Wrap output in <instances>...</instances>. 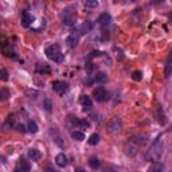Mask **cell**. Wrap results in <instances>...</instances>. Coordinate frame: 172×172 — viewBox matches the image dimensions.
<instances>
[{
  "instance_id": "7c38bea8",
  "label": "cell",
  "mask_w": 172,
  "mask_h": 172,
  "mask_svg": "<svg viewBox=\"0 0 172 172\" xmlns=\"http://www.w3.org/2000/svg\"><path fill=\"white\" fill-rule=\"evenodd\" d=\"M73 123H74V125H77L79 128H83V129L90 128V123L86 119H78V117H75V120H73Z\"/></svg>"
},
{
  "instance_id": "d4e9b609",
  "label": "cell",
  "mask_w": 172,
  "mask_h": 172,
  "mask_svg": "<svg viewBox=\"0 0 172 172\" xmlns=\"http://www.w3.org/2000/svg\"><path fill=\"white\" fill-rule=\"evenodd\" d=\"M148 172H164V168L160 167V166H153L152 168H149Z\"/></svg>"
},
{
  "instance_id": "603a6c76",
  "label": "cell",
  "mask_w": 172,
  "mask_h": 172,
  "mask_svg": "<svg viewBox=\"0 0 172 172\" xmlns=\"http://www.w3.org/2000/svg\"><path fill=\"white\" fill-rule=\"evenodd\" d=\"M85 5L89 7V8H94V7L98 5V2H97V0H86V2H85Z\"/></svg>"
},
{
  "instance_id": "1f68e13d",
  "label": "cell",
  "mask_w": 172,
  "mask_h": 172,
  "mask_svg": "<svg viewBox=\"0 0 172 172\" xmlns=\"http://www.w3.org/2000/svg\"><path fill=\"white\" fill-rule=\"evenodd\" d=\"M113 172H120V171H113Z\"/></svg>"
},
{
  "instance_id": "52a82bcc",
  "label": "cell",
  "mask_w": 172,
  "mask_h": 172,
  "mask_svg": "<svg viewBox=\"0 0 172 172\" xmlns=\"http://www.w3.org/2000/svg\"><path fill=\"white\" fill-rule=\"evenodd\" d=\"M93 28H94V23L90 22V20H86V22H83L82 24H81V27L78 28L79 35H85V34H89Z\"/></svg>"
},
{
  "instance_id": "5bb4252c",
  "label": "cell",
  "mask_w": 172,
  "mask_h": 172,
  "mask_svg": "<svg viewBox=\"0 0 172 172\" xmlns=\"http://www.w3.org/2000/svg\"><path fill=\"white\" fill-rule=\"evenodd\" d=\"M28 157L32 161H38L40 159V152L38 149H35V148H31V149L28 151Z\"/></svg>"
},
{
  "instance_id": "ba28073f",
  "label": "cell",
  "mask_w": 172,
  "mask_h": 172,
  "mask_svg": "<svg viewBox=\"0 0 172 172\" xmlns=\"http://www.w3.org/2000/svg\"><path fill=\"white\" fill-rule=\"evenodd\" d=\"M79 102H81V105H82V108L85 110H90L93 108V101H92V98H90L89 96H82L81 97V100H79Z\"/></svg>"
},
{
  "instance_id": "30bf717a",
  "label": "cell",
  "mask_w": 172,
  "mask_h": 172,
  "mask_svg": "<svg viewBox=\"0 0 172 172\" xmlns=\"http://www.w3.org/2000/svg\"><path fill=\"white\" fill-rule=\"evenodd\" d=\"M16 171L19 172H30L31 171V167H30V164L27 163L24 159H20L18 161V167H16Z\"/></svg>"
},
{
  "instance_id": "f546056e",
  "label": "cell",
  "mask_w": 172,
  "mask_h": 172,
  "mask_svg": "<svg viewBox=\"0 0 172 172\" xmlns=\"http://www.w3.org/2000/svg\"><path fill=\"white\" fill-rule=\"evenodd\" d=\"M16 128H18V130H19V132H22V133H24V132H26V128L23 126V125H18Z\"/></svg>"
},
{
  "instance_id": "3957f363",
  "label": "cell",
  "mask_w": 172,
  "mask_h": 172,
  "mask_svg": "<svg viewBox=\"0 0 172 172\" xmlns=\"http://www.w3.org/2000/svg\"><path fill=\"white\" fill-rule=\"evenodd\" d=\"M93 97L97 102H105V101L109 98V94H108V92L105 90V87L100 86V87L93 90Z\"/></svg>"
},
{
  "instance_id": "ac0fdd59",
  "label": "cell",
  "mask_w": 172,
  "mask_h": 172,
  "mask_svg": "<svg viewBox=\"0 0 172 172\" xmlns=\"http://www.w3.org/2000/svg\"><path fill=\"white\" fill-rule=\"evenodd\" d=\"M71 137L75 141H83L85 140V134H83L82 132H78V130H74V132L71 133Z\"/></svg>"
},
{
  "instance_id": "7a4b0ae2",
  "label": "cell",
  "mask_w": 172,
  "mask_h": 172,
  "mask_svg": "<svg viewBox=\"0 0 172 172\" xmlns=\"http://www.w3.org/2000/svg\"><path fill=\"white\" fill-rule=\"evenodd\" d=\"M60 18H62L63 23L69 27H73L75 24V11H74L73 7H67L63 9V12L60 13Z\"/></svg>"
},
{
  "instance_id": "4fadbf2b",
  "label": "cell",
  "mask_w": 172,
  "mask_h": 172,
  "mask_svg": "<svg viewBox=\"0 0 172 172\" xmlns=\"http://www.w3.org/2000/svg\"><path fill=\"white\" fill-rule=\"evenodd\" d=\"M171 73H172V54L168 55L167 62H166V70H164V75H166V78H170Z\"/></svg>"
},
{
  "instance_id": "ffe728a7",
  "label": "cell",
  "mask_w": 172,
  "mask_h": 172,
  "mask_svg": "<svg viewBox=\"0 0 172 172\" xmlns=\"http://www.w3.org/2000/svg\"><path fill=\"white\" fill-rule=\"evenodd\" d=\"M94 81H96V82H106L108 75L105 73H97L96 77H94Z\"/></svg>"
},
{
  "instance_id": "f1b7e54d",
  "label": "cell",
  "mask_w": 172,
  "mask_h": 172,
  "mask_svg": "<svg viewBox=\"0 0 172 172\" xmlns=\"http://www.w3.org/2000/svg\"><path fill=\"white\" fill-rule=\"evenodd\" d=\"M104 53H101V51H92L90 53V58H94V57H101Z\"/></svg>"
},
{
  "instance_id": "9c48e42d",
  "label": "cell",
  "mask_w": 172,
  "mask_h": 172,
  "mask_svg": "<svg viewBox=\"0 0 172 172\" xmlns=\"http://www.w3.org/2000/svg\"><path fill=\"white\" fill-rule=\"evenodd\" d=\"M34 22V18H32V15H30L27 11H24L22 13V26L24 27V28H27V27H30L31 26V23Z\"/></svg>"
},
{
  "instance_id": "9a60e30c",
  "label": "cell",
  "mask_w": 172,
  "mask_h": 172,
  "mask_svg": "<svg viewBox=\"0 0 172 172\" xmlns=\"http://www.w3.org/2000/svg\"><path fill=\"white\" fill-rule=\"evenodd\" d=\"M101 166V161L98 157H96V156H93V157H90L89 159V167L90 168H93V170H97V168H100Z\"/></svg>"
},
{
  "instance_id": "2e32d148",
  "label": "cell",
  "mask_w": 172,
  "mask_h": 172,
  "mask_svg": "<svg viewBox=\"0 0 172 172\" xmlns=\"http://www.w3.org/2000/svg\"><path fill=\"white\" fill-rule=\"evenodd\" d=\"M9 97H11L9 90L7 89V87H2V89H0V101H7Z\"/></svg>"
},
{
  "instance_id": "4dcf8cb0",
  "label": "cell",
  "mask_w": 172,
  "mask_h": 172,
  "mask_svg": "<svg viewBox=\"0 0 172 172\" xmlns=\"http://www.w3.org/2000/svg\"><path fill=\"white\" fill-rule=\"evenodd\" d=\"M74 172H86V171L83 170V168H75V170H74Z\"/></svg>"
},
{
  "instance_id": "484cf974",
  "label": "cell",
  "mask_w": 172,
  "mask_h": 172,
  "mask_svg": "<svg viewBox=\"0 0 172 172\" xmlns=\"http://www.w3.org/2000/svg\"><path fill=\"white\" fill-rule=\"evenodd\" d=\"M45 172H59V171L55 170V168L51 167V166H47V167L45 168Z\"/></svg>"
},
{
  "instance_id": "4316f807",
  "label": "cell",
  "mask_w": 172,
  "mask_h": 172,
  "mask_svg": "<svg viewBox=\"0 0 172 172\" xmlns=\"http://www.w3.org/2000/svg\"><path fill=\"white\" fill-rule=\"evenodd\" d=\"M38 71L40 73H50V67H47V66H43V67H38Z\"/></svg>"
},
{
  "instance_id": "44dd1931",
  "label": "cell",
  "mask_w": 172,
  "mask_h": 172,
  "mask_svg": "<svg viewBox=\"0 0 172 172\" xmlns=\"http://www.w3.org/2000/svg\"><path fill=\"white\" fill-rule=\"evenodd\" d=\"M132 79L133 81H141L143 79V73L140 70H136V71L132 73Z\"/></svg>"
},
{
  "instance_id": "8992f818",
  "label": "cell",
  "mask_w": 172,
  "mask_h": 172,
  "mask_svg": "<svg viewBox=\"0 0 172 172\" xmlns=\"http://www.w3.org/2000/svg\"><path fill=\"white\" fill-rule=\"evenodd\" d=\"M110 22H112V16H110L108 12L101 13V15L98 16V19H97V23H98L101 27H108L110 24Z\"/></svg>"
},
{
  "instance_id": "d6986e66",
  "label": "cell",
  "mask_w": 172,
  "mask_h": 172,
  "mask_svg": "<svg viewBox=\"0 0 172 172\" xmlns=\"http://www.w3.org/2000/svg\"><path fill=\"white\" fill-rule=\"evenodd\" d=\"M89 144L90 145H97V144L100 143V134H97V133H93L92 136L89 137Z\"/></svg>"
},
{
  "instance_id": "8fae6325",
  "label": "cell",
  "mask_w": 172,
  "mask_h": 172,
  "mask_svg": "<svg viewBox=\"0 0 172 172\" xmlns=\"http://www.w3.org/2000/svg\"><path fill=\"white\" fill-rule=\"evenodd\" d=\"M55 164L60 168H65L67 166V157L65 156V153H58L55 156Z\"/></svg>"
},
{
  "instance_id": "5b68a950",
  "label": "cell",
  "mask_w": 172,
  "mask_h": 172,
  "mask_svg": "<svg viewBox=\"0 0 172 172\" xmlns=\"http://www.w3.org/2000/svg\"><path fill=\"white\" fill-rule=\"evenodd\" d=\"M51 85H53L54 92H57L59 94H63L69 89V85H67V82H65V81H53Z\"/></svg>"
},
{
  "instance_id": "277c9868",
  "label": "cell",
  "mask_w": 172,
  "mask_h": 172,
  "mask_svg": "<svg viewBox=\"0 0 172 172\" xmlns=\"http://www.w3.org/2000/svg\"><path fill=\"white\" fill-rule=\"evenodd\" d=\"M79 31L78 30H74V31H71V34H70L69 36L66 38V45L69 49H74V47H77V45L79 43Z\"/></svg>"
},
{
  "instance_id": "7402d4cb",
  "label": "cell",
  "mask_w": 172,
  "mask_h": 172,
  "mask_svg": "<svg viewBox=\"0 0 172 172\" xmlns=\"http://www.w3.org/2000/svg\"><path fill=\"white\" fill-rule=\"evenodd\" d=\"M51 108H53V105H51V102H50L49 100H45L43 101V109L46 110V112H51Z\"/></svg>"
},
{
  "instance_id": "e0dca14e",
  "label": "cell",
  "mask_w": 172,
  "mask_h": 172,
  "mask_svg": "<svg viewBox=\"0 0 172 172\" xmlns=\"http://www.w3.org/2000/svg\"><path fill=\"white\" fill-rule=\"evenodd\" d=\"M27 130H28L30 133H36L39 130V128H38V124L35 123V121H30L28 123V125H27Z\"/></svg>"
},
{
  "instance_id": "cb8c5ba5",
  "label": "cell",
  "mask_w": 172,
  "mask_h": 172,
  "mask_svg": "<svg viewBox=\"0 0 172 172\" xmlns=\"http://www.w3.org/2000/svg\"><path fill=\"white\" fill-rule=\"evenodd\" d=\"M0 81H8V71L5 69L0 70Z\"/></svg>"
},
{
  "instance_id": "6da1fadb",
  "label": "cell",
  "mask_w": 172,
  "mask_h": 172,
  "mask_svg": "<svg viewBox=\"0 0 172 172\" xmlns=\"http://www.w3.org/2000/svg\"><path fill=\"white\" fill-rule=\"evenodd\" d=\"M46 57L49 58L50 60H53V62H55V63H62L63 62V59H65V57H63V53L60 51V49H59V46L58 45H51V46H49L46 49Z\"/></svg>"
},
{
  "instance_id": "83f0119b",
  "label": "cell",
  "mask_w": 172,
  "mask_h": 172,
  "mask_svg": "<svg viewBox=\"0 0 172 172\" xmlns=\"http://www.w3.org/2000/svg\"><path fill=\"white\" fill-rule=\"evenodd\" d=\"M109 38H110L109 31H105V30H104V31H102V40H108Z\"/></svg>"
}]
</instances>
